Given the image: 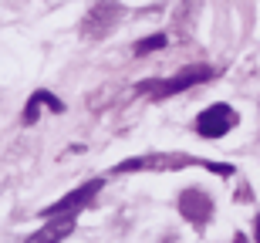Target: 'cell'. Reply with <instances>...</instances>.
I'll return each mask as SVG.
<instances>
[{"mask_svg": "<svg viewBox=\"0 0 260 243\" xmlns=\"http://www.w3.org/2000/svg\"><path fill=\"white\" fill-rule=\"evenodd\" d=\"M41 101H44V105H51L54 112H64V105H61V101H58L54 95H48V91H38V95H34V98L27 101V112H24V122H27V125H30V122H34V118L41 115V112H38V108H41Z\"/></svg>", "mask_w": 260, "mask_h": 243, "instance_id": "5b68a950", "label": "cell"}, {"mask_svg": "<svg viewBox=\"0 0 260 243\" xmlns=\"http://www.w3.org/2000/svg\"><path fill=\"white\" fill-rule=\"evenodd\" d=\"M233 125H237V115H233L230 105H210L196 118V132H200L203 138H220L223 132H230Z\"/></svg>", "mask_w": 260, "mask_h": 243, "instance_id": "7a4b0ae2", "label": "cell"}, {"mask_svg": "<svg viewBox=\"0 0 260 243\" xmlns=\"http://www.w3.org/2000/svg\"><path fill=\"white\" fill-rule=\"evenodd\" d=\"M166 34H152V38H145V41H139V44H135V51H139V54H149V51H159V48H166Z\"/></svg>", "mask_w": 260, "mask_h": 243, "instance_id": "8992f818", "label": "cell"}, {"mask_svg": "<svg viewBox=\"0 0 260 243\" xmlns=\"http://www.w3.org/2000/svg\"><path fill=\"white\" fill-rule=\"evenodd\" d=\"M233 243H247V236H243V233H237V236H233Z\"/></svg>", "mask_w": 260, "mask_h": 243, "instance_id": "52a82bcc", "label": "cell"}, {"mask_svg": "<svg viewBox=\"0 0 260 243\" xmlns=\"http://www.w3.org/2000/svg\"><path fill=\"white\" fill-rule=\"evenodd\" d=\"M75 230V220L71 216H61V220H48V226H41L34 236H27L24 243H61L68 233Z\"/></svg>", "mask_w": 260, "mask_h": 243, "instance_id": "277c9868", "label": "cell"}, {"mask_svg": "<svg viewBox=\"0 0 260 243\" xmlns=\"http://www.w3.org/2000/svg\"><path fill=\"white\" fill-rule=\"evenodd\" d=\"M210 75H213V71L206 68V64H200V68H186V71H179L176 78L162 81V88H155V95H176V91H183V88L196 85V81H206Z\"/></svg>", "mask_w": 260, "mask_h": 243, "instance_id": "3957f363", "label": "cell"}, {"mask_svg": "<svg viewBox=\"0 0 260 243\" xmlns=\"http://www.w3.org/2000/svg\"><path fill=\"white\" fill-rule=\"evenodd\" d=\"M102 189V179H91V183H85V186H78L75 193H68V196H61L58 203H51V206H44L41 210V216H75L81 206H88L91 199H95V193Z\"/></svg>", "mask_w": 260, "mask_h": 243, "instance_id": "6da1fadb", "label": "cell"}, {"mask_svg": "<svg viewBox=\"0 0 260 243\" xmlns=\"http://www.w3.org/2000/svg\"><path fill=\"white\" fill-rule=\"evenodd\" d=\"M257 243H260V216H257Z\"/></svg>", "mask_w": 260, "mask_h": 243, "instance_id": "ba28073f", "label": "cell"}]
</instances>
